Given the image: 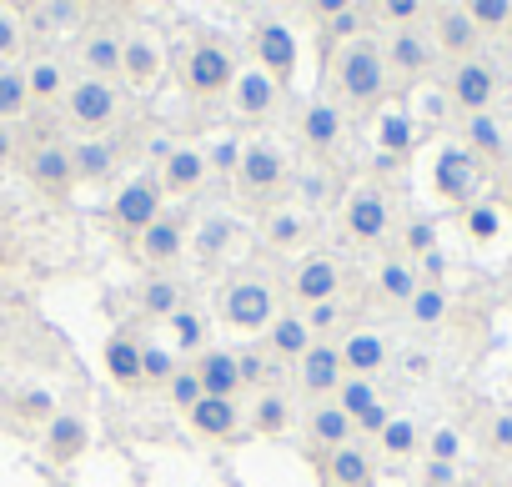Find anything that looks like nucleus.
Masks as SVG:
<instances>
[{"label":"nucleus","mask_w":512,"mask_h":487,"mask_svg":"<svg viewBox=\"0 0 512 487\" xmlns=\"http://www.w3.org/2000/svg\"><path fill=\"white\" fill-rule=\"evenodd\" d=\"M337 86H342V96L357 101V106L382 101V91H387V56H382L372 41H352V46L337 56Z\"/></svg>","instance_id":"nucleus-1"},{"label":"nucleus","mask_w":512,"mask_h":487,"mask_svg":"<svg viewBox=\"0 0 512 487\" xmlns=\"http://www.w3.org/2000/svg\"><path fill=\"white\" fill-rule=\"evenodd\" d=\"M221 317L236 327V332H262L277 322V292L256 277H241L221 292Z\"/></svg>","instance_id":"nucleus-2"},{"label":"nucleus","mask_w":512,"mask_h":487,"mask_svg":"<svg viewBox=\"0 0 512 487\" xmlns=\"http://www.w3.org/2000/svg\"><path fill=\"white\" fill-rule=\"evenodd\" d=\"M181 81L191 96H221L236 86V56L221 46V41H196L186 51V66H181Z\"/></svg>","instance_id":"nucleus-3"},{"label":"nucleus","mask_w":512,"mask_h":487,"mask_svg":"<svg viewBox=\"0 0 512 487\" xmlns=\"http://www.w3.org/2000/svg\"><path fill=\"white\" fill-rule=\"evenodd\" d=\"M66 116L81 126V131H101L121 116V86L116 81H96V76H81L76 86H66Z\"/></svg>","instance_id":"nucleus-4"},{"label":"nucleus","mask_w":512,"mask_h":487,"mask_svg":"<svg viewBox=\"0 0 512 487\" xmlns=\"http://www.w3.org/2000/svg\"><path fill=\"white\" fill-rule=\"evenodd\" d=\"M251 51H256V71H267L277 86H287L297 76V61H302V46H297V31L282 26V21H262L251 36Z\"/></svg>","instance_id":"nucleus-5"},{"label":"nucleus","mask_w":512,"mask_h":487,"mask_svg":"<svg viewBox=\"0 0 512 487\" xmlns=\"http://www.w3.org/2000/svg\"><path fill=\"white\" fill-rule=\"evenodd\" d=\"M156 216H161V176L141 171V176H131V181L116 191V201H111V221H116L121 231L141 236Z\"/></svg>","instance_id":"nucleus-6"},{"label":"nucleus","mask_w":512,"mask_h":487,"mask_svg":"<svg viewBox=\"0 0 512 487\" xmlns=\"http://www.w3.org/2000/svg\"><path fill=\"white\" fill-rule=\"evenodd\" d=\"M241 191L251 196V201H262V196H272V191H282L287 186V156H282V146L277 141H251L246 151H241Z\"/></svg>","instance_id":"nucleus-7"},{"label":"nucleus","mask_w":512,"mask_h":487,"mask_svg":"<svg viewBox=\"0 0 512 487\" xmlns=\"http://www.w3.org/2000/svg\"><path fill=\"white\" fill-rule=\"evenodd\" d=\"M161 76H166V46L156 36H146V31L126 36L121 41V81L136 86V91H151Z\"/></svg>","instance_id":"nucleus-8"},{"label":"nucleus","mask_w":512,"mask_h":487,"mask_svg":"<svg viewBox=\"0 0 512 487\" xmlns=\"http://www.w3.org/2000/svg\"><path fill=\"white\" fill-rule=\"evenodd\" d=\"M432 186L447 201H472V191H477V161H472V151L467 146H442L437 151V166H432Z\"/></svg>","instance_id":"nucleus-9"},{"label":"nucleus","mask_w":512,"mask_h":487,"mask_svg":"<svg viewBox=\"0 0 512 487\" xmlns=\"http://www.w3.org/2000/svg\"><path fill=\"white\" fill-rule=\"evenodd\" d=\"M141 257L151 267H176L186 257V216L176 211H161L146 231H141Z\"/></svg>","instance_id":"nucleus-10"},{"label":"nucleus","mask_w":512,"mask_h":487,"mask_svg":"<svg viewBox=\"0 0 512 487\" xmlns=\"http://www.w3.org/2000/svg\"><path fill=\"white\" fill-rule=\"evenodd\" d=\"M277 101H282V86L267 76V71H241L236 76V86H231V106H236V116L241 121H267L272 111H277Z\"/></svg>","instance_id":"nucleus-11"},{"label":"nucleus","mask_w":512,"mask_h":487,"mask_svg":"<svg viewBox=\"0 0 512 487\" xmlns=\"http://www.w3.org/2000/svg\"><path fill=\"white\" fill-rule=\"evenodd\" d=\"M342 352H337V342H312L307 347V357L297 362V382H302V392L307 397H322V392H337L342 387Z\"/></svg>","instance_id":"nucleus-12"},{"label":"nucleus","mask_w":512,"mask_h":487,"mask_svg":"<svg viewBox=\"0 0 512 487\" xmlns=\"http://www.w3.org/2000/svg\"><path fill=\"white\" fill-rule=\"evenodd\" d=\"M26 171H31V181H36L41 191H51V196H66V191L76 186L71 146H61V141H41V146L26 156Z\"/></svg>","instance_id":"nucleus-13"},{"label":"nucleus","mask_w":512,"mask_h":487,"mask_svg":"<svg viewBox=\"0 0 512 487\" xmlns=\"http://www.w3.org/2000/svg\"><path fill=\"white\" fill-rule=\"evenodd\" d=\"M387 226H392L387 196H382L377 186H357V191L347 196V231H352L357 241H382Z\"/></svg>","instance_id":"nucleus-14"},{"label":"nucleus","mask_w":512,"mask_h":487,"mask_svg":"<svg viewBox=\"0 0 512 487\" xmlns=\"http://www.w3.org/2000/svg\"><path fill=\"white\" fill-rule=\"evenodd\" d=\"M337 287H342V267L332 257H302L297 262V277H292V292L317 307V302H337Z\"/></svg>","instance_id":"nucleus-15"},{"label":"nucleus","mask_w":512,"mask_h":487,"mask_svg":"<svg viewBox=\"0 0 512 487\" xmlns=\"http://www.w3.org/2000/svg\"><path fill=\"white\" fill-rule=\"evenodd\" d=\"M196 377H201V392L206 397H236L241 392V362H236V352H226V347H206L201 357H196Z\"/></svg>","instance_id":"nucleus-16"},{"label":"nucleus","mask_w":512,"mask_h":487,"mask_svg":"<svg viewBox=\"0 0 512 487\" xmlns=\"http://www.w3.org/2000/svg\"><path fill=\"white\" fill-rule=\"evenodd\" d=\"M201 181H206V151H196V146H171V156L161 161V191L191 196Z\"/></svg>","instance_id":"nucleus-17"},{"label":"nucleus","mask_w":512,"mask_h":487,"mask_svg":"<svg viewBox=\"0 0 512 487\" xmlns=\"http://www.w3.org/2000/svg\"><path fill=\"white\" fill-rule=\"evenodd\" d=\"M492 91H497V76H492L487 61H462V66L452 71V96H457V106H467L472 116L487 111Z\"/></svg>","instance_id":"nucleus-18"},{"label":"nucleus","mask_w":512,"mask_h":487,"mask_svg":"<svg viewBox=\"0 0 512 487\" xmlns=\"http://www.w3.org/2000/svg\"><path fill=\"white\" fill-rule=\"evenodd\" d=\"M91 447V432H86V417H76V412H56L51 422H46V452H51V462H76L81 452Z\"/></svg>","instance_id":"nucleus-19"},{"label":"nucleus","mask_w":512,"mask_h":487,"mask_svg":"<svg viewBox=\"0 0 512 487\" xmlns=\"http://www.w3.org/2000/svg\"><path fill=\"white\" fill-rule=\"evenodd\" d=\"M337 352H342V372L347 377H372L387 362V342L377 332H352V337L337 342Z\"/></svg>","instance_id":"nucleus-20"},{"label":"nucleus","mask_w":512,"mask_h":487,"mask_svg":"<svg viewBox=\"0 0 512 487\" xmlns=\"http://www.w3.org/2000/svg\"><path fill=\"white\" fill-rule=\"evenodd\" d=\"M302 141L312 151H332L342 141V106H332L327 96H317L307 111H302Z\"/></svg>","instance_id":"nucleus-21"},{"label":"nucleus","mask_w":512,"mask_h":487,"mask_svg":"<svg viewBox=\"0 0 512 487\" xmlns=\"http://www.w3.org/2000/svg\"><path fill=\"white\" fill-rule=\"evenodd\" d=\"M71 171H76V181H106V176L116 171V141H106V136H81V141L71 146Z\"/></svg>","instance_id":"nucleus-22"},{"label":"nucleus","mask_w":512,"mask_h":487,"mask_svg":"<svg viewBox=\"0 0 512 487\" xmlns=\"http://www.w3.org/2000/svg\"><path fill=\"white\" fill-rule=\"evenodd\" d=\"M186 417H191V427H196L201 437H216V442L241 432V412H236V402H226V397H201Z\"/></svg>","instance_id":"nucleus-23"},{"label":"nucleus","mask_w":512,"mask_h":487,"mask_svg":"<svg viewBox=\"0 0 512 487\" xmlns=\"http://www.w3.org/2000/svg\"><path fill=\"white\" fill-rule=\"evenodd\" d=\"M231 241H236V221H231L226 211H211V216H201V226L191 231L186 247H191L196 262H216V257L231 247Z\"/></svg>","instance_id":"nucleus-24"},{"label":"nucleus","mask_w":512,"mask_h":487,"mask_svg":"<svg viewBox=\"0 0 512 487\" xmlns=\"http://www.w3.org/2000/svg\"><path fill=\"white\" fill-rule=\"evenodd\" d=\"M81 66H86V76H96V81H116V76H121V36L91 31V36L81 41Z\"/></svg>","instance_id":"nucleus-25"},{"label":"nucleus","mask_w":512,"mask_h":487,"mask_svg":"<svg viewBox=\"0 0 512 487\" xmlns=\"http://www.w3.org/2000/svg\"><path fill=\"white\" fill-rule=\"evenodd\" d=\"M101 357H106V372H111L121 387H141V337H131V332H111Z\"/></svg>","instance_id":"nucleus-26"},{"label":"nucleus","mask_w":512,"mask_h":487,"mask_svg":"<svg viewBox=\"0 0 512 487\" xmlns=\"http://www.w3.org/2000/svg\"><path fill=\"white\" fill-rule=\"evenodd\" d=\"M327 482H337V487H372V457L357 442L337 447L327 457Z\"/></svg>","instance_id":"nucleus-27"},{"label":"nucleus","mask_w":512,"mask_h":487,"mask_svg":"<svg viewBox=\"0 0 512 487\" xmlns=\"http://www.w3.org/2000/svg\"><path fill=\"white\" fill-rule=\"evenodd\" d=\"M387 56V71H402V76H417V71H427V61H432V51H427V41L412 31V26H402L397 36H392V46L382 51Z\"/></svg>","instance_id":"nucleus-28"},{"label":"nucleus","mask_w":512,"mask_h":487,"mask_svg":"<svg viewBox=\"0 0 512 487\" xmlns=\"http://www.w3.org/2000/svg\"><path fill=\"white\" fill-rule=\"evenodd\" d=\"M307 427H312V437H317L322 447H332V452H337V447H347V442H352V432H357V427H352V417H347L337 402H317V407H312V417H307Z\"/></svg>","instance_id":"nucleus-29"},{"label":"nucleus","mask_w":512,"mask_h":487,"mask_svg":"<svg viewBox=\"0 0 512 487\" xmlns=\"http://www.w3.org/2000/svg\"><path fill=\"white\" fill-rule=\"evenodd\" d=\"M26 91H31V101H66V66L51 61V56L31 61L26 66Z\"/></svg>","instance_id":"nucleus-30"},{"label":"nucleus","mask_w":512,"mask_h":487,"mask_svg":"<svg viewBox=\"0 0 512 487\" xmlns=\"http://www.w3.org/2000/svg\"><path fill=\"white\" fill-rule=\"evenodd\" d=\"M317 337H312V327H307V317H297V312H282L277 322H272V352H282V357H307V347H312Z\"/></svg>","instance_id":"nucleus-31"},{"label":"nucleus","mask_w":512,"mask_h":487,"mask_svg":"<svg viewBox=\"0 0 512 487\" xmlns=\"http://www.w3.org/2000/svg\"><path fill=\"white\" fill-rule=\"evenodd\" d=\"M412 136H417V126H412V116H407L402 106L382 111V121H377V146H382L387 156H407V151H412Z\"/></svg>","instance_id":"nucleus-32"},{"label":"nucleus","mask_w":512,"mask_h":487,"mask_svg":"<svg viewBox=\"0 0 512 487\" xmlns=\"http://www.w3.org/2000/svg\"><path fill=\"white\" fill-rule=\"evenodd\" d=\"M251 427L262 432V437L287 432V427H292V402H287L282 392H262V397H256V407H251Z\"/></svg>","instance_id":"nucleus-33"},{"label":"nucleus","mask_w":512,"mask_h":487,"mask_svg":"<svg viewBox=\"0 0 512 487\" xmlns=\"http://www.w3.org/2000/svg\"><path fill=\"white\" fill-rule=\"evenodd\" d=\"M31 111V91H26V71L21 66H0V121H16Z\"/></svg>","instance_id":"nucleus-34"},{"label":"nucleus","mask_w":512,"mask_h":487,"mask_svg":"<svg viewBox=\"0 0 512 487\" xmlns=\"http://www.w3.org/2000/svg\"><path fill=\"white\" fill-rule=\"evenodd\" d=\"M437 41H442V51L467 56V51H472V41H477L472 16H467V11H442V16H437Z\"/></svg>","instance_id":"nucleus-35"},{"label":"nucleus","mask_w":512,"mask_h":487,"mask_svg":"<svg viewBox=\"0 0 512 487\" xmlns=\"http://www.w3.org/2000/svg\"><path fill=\"white\" fill-rule=\"evenodd\" d=\"M377 287H382L387 302H412L422 282H417V267L412 262H382L377 267Z\"/></svg>","instance_id":"nucleus-36"},{"label":"nucleus","mask_w":512,"mask_h":487,"mask_svg":"<svg viewBox=\"0 0 512 487\" xmlns=\"http://www.w3.org/2000/svg\"><path fill=\"white\" fill-rule=\"evenodd\" d=\"M262 236H267V247L292 252L297 241L307 236V216H302V211H272V216H267V226H262Z\"/></svg>","instance_id":"nucleus-37"},{"label":"nucleus","mask_w":512,"mask_h":487,"mask_svg":"<svg viewBox=\"0 0 512 487\" xmlns=\"http://www.w3.org/2000/svg\"><path fill=\"white\" fill-rule=\"evenodd\" d=\"M166 322H171V342H176V352H201V347H206V317H201V312L181 307V312H171Z\"/></svg>","instance_id":"nucleus-38"},{"label":"nucleus","mask_w":512,"mask_h":487,"mask_svg":"<svg viewBox=\"0 0 512 487\" xmlns=\"http://www.w3.org/2000/svg\"><path fill=\"white\" fill-rule=\"evenodd\" d=\"M372 402H382V397H377V382H372V377H342V387H337V407H342V412H347L352 422H357V417H362V412H367Z\"/></svg>","instance_id":"nucleus-39"},{"label":"nucleus","mask_w":512,"mask_h":487,"mask_svg":"<svg viewBox=\"0 0 512 487\" xmlns=\"http://www.w3.org/2000/svg\"><path fill=\"white\" fill-rule=\"evenodd\" d=\"M141 307H146L151 317H171V312H181V287H176L171 277H151V282L141 287Z\"/></svg>","instance_id":"nucleus-40"},{"label":"nucleus","mask_w":512,"mask_h":487,"mask_svg":"<svg viewBox=\"0 0 512 487\" xmlns=\"http://www.w3.org/2000/svg\"><path fill=\"white\" fill-rule=\"evenodd\" d=\"M407 312H412L417 327H437L442 312H447V292H442L437 282H427V287H417V297L407 302Z\"/></svg>","instance_id":"nucleus-41"},{"label":"nucleus","mask_w":512,"mask_h":487,"mask_svg":"<svg viewBox=\"0 0 512 487\" xmlns=\"http://www.w3.org/2000/svg\"><path fill=\"white\" fill-rule=\"evenodd\" d=\"M176 377V347L141 342V382H171Z\"/></svg>","instance_id":"nucleus-42"},{"label":"nucleus","mask_w":512,"mask_h":487,"mask_svg":"<svg viewBox=\"0 0 512 487\" xmlns=\"http://www.w3.org/2000/svg\"><path fill=\"white\" fill-rule=\"evenodd\" d=\"M166 392H171V402L181 407V412H191L206 392H201V377H196V367H176V377L166 382Z\"/></svg>","instance_id":"nucleus-43"},{"label":"nucleus","mask_w":512,"mask_h":487,"mask_svg":"<svg viewBox=\"0 0 512 487\" xmlns=\"http://www.w3.org/2000/svg\"><path fill=\"white\" fill-rule=\"evenodd\" d=\"M467 141H472L477 151H487V156H502V126H497L487 111L467 121Z\"/></svg>","instance_id":"nucleus-44"},{"label":"nucleus","mask_w":512,"mask_h":487,"mask_svg":"<svg viewBox=\"0 0 512 487\" xmlns=\"http://www.w3.org/2000/svg\"><path fill=\"white\" fill-rule=\"evenodd\" d=\"M382 447H387L392 457H407V452L417 447V422H412V417H392L387 432H382Z\"/></svg>","instance_id":"nucleus-45"},{"label":"nucleus","mask_w":512,"mask_h":487,"mask_svg":"<svg viewBox=\"0 0 512 487\" xmlns=\"http://www.w3.org/2000/svg\"><path fill=\"white\" fill-rule=\"evenodd\" d=\"M206 171H241V141L236 136H216L206 151Z\"/></svg>","instance_id":"nucleus-46"},{"label":"nucleus","mask_w":512,"mask_h":487,"mask_svg":"<svg viewBox=\"0 0 512 487\" xmlns=\"http://www.w3.org/2000/svg\"><path fill=\"white\" fill-rule=\"evenodd\" d=\"M297 191H302L307 206H327V201H332V176H327V171H302V176H297Z\"/></svg>","instance_id":"nucleus-47"},{"label":"nucleus","mask_w":512,"mask_h":487,"mask_svg":"<svg viewBox=\"0 0 512 487\" xmlns=\"http://www.w3.org/2000/svg\"><path fill=\"white\" fill-rule=\"evenodd\" d=\"M472 26H507L512 21V6L507 0H477V6H467Z\"/></svg>","instance_id":"nucleus-48"},{"label":"nucleus","mask_w":512,"mask_h":487,"mask_svg":"<svg viewBox=\"0 0 512 487\" xmlns=\"http://www.w3.org/2000/svg\"><path fill=\"white\" fill-rule=\"evenodd\" d=\"M497 226H502V216H497L492 206H472V211H467V236L492 241V236H497Z\"/></svg>","instance_id":"nucleus-49"},{"label":"nucleus","mask_w":512,"mask_h":487,"mask_svg":"<svg viewBox=\"0 0 512 487\" xmlns=\"http://www.w3.org/2000/svg\"><path fill=\"white\" fill-rule=\"evenodd\" d=\"M21 51V21L16 11H0V61H11Z\"/></svg>","instance_id":"nucleus-50"},{"label":"nucleus","mask_w":512,"mask_h":487,"mask_svg":"<svg viewBox=\"0 0 512 487\" xmlns=\"http://www.w3.org/2000/svg\"><path fill=\"white\" fill-rule=\"evenodd\" d=\"M407 247H412L417 257L437 252V226H432V221H412V226H407Z\"/></svg>","instance_id":"nucleus-51"},{"label":"nucleus","mask_w":512,"mask_h":487,"mask_svg":"<svg viewBox=\"0 0 512 487\" xmlns=\"http://www.w3.org/2000/svg\"><path fill=\"white\" fill-rule=\"evenodd\" d=\"M457 452H462L457 432H452V427H437V432H432V462H457Z\"/></svg>","instance_id":"nucleus-52"},{"label":"nucleus","mask_w":512,"mask_h":487,"mask_svg":"<svg viewBox=\"0 0 512 487\" xmlns=\"http://www.w3.org/2000/svg\"><path fill=\"white\" fill-rule=\"evenodd\" d=\"M337 317H342L337 302H317V307H307V327H312V337L327 332V327H337Z\"/></svg>","instance_id":"nucleus-53"},{"label":"nucleus","mask_w":512,"mask_h":487,"mask_svg":"<svg viewBox=\"0 0 512 487\" xmlns=\"http://www.w3.org/2000/svg\"><path fill=\"white\" fill-rule=\"evenodd\" d=\"M387 422H392V407H387V402H372L352 427H362V432H377V437H382V432H387Z\"/></svg>","instance_id":"nucleus-54"},{"label":"nucleus","mask_w":512,"mask_h":487,"mask_svg":"<svg viewBox=\"0 0 512 487\" xmlns=\"http://www.w3.org/2000/svg\"><path fill=\"white\" fill-rule=\"evenodd\" d=\"M21 412H26V417H46V422H51V417H56V412H51V392H46V387H31V392L21 397Z\"/></svg>","instance_id":"nucleus-55"},{"label":"nucleus","mask_w":512,"mask_h":487,"mask_svg":"<svg viewBox=\"0 0 512 487\" xmlns=\"http://www.w3.org/2000/svg\"><path fill=\"white\" fill-rule=\"evenodd\" d=\"M382 16H387V21H417V16H422V6H417V0H387Z\"/></svg>","instance_id":"nucleus-56"},{"label":"nucleus","mask_w":512,"mask_h":487,"mask_svg":"<svg viewBox=\"0 0 512 487\" xmlns=\"http://www.w3.org/2000/svg\"><path fill=\"white\" fill-rule=\"evenodd\" d=\"M457 467L452 462H427V487H452Z\"/></svg>","instance_id":"nucleus-57"},{"label":"nucleus","mask_w":512,"mask_h":487,"mask_svg":"<svg viewBox=\"0 0 512 487\" xmlns=\"http://www.w3.org/2000/svg\"><path fill=\"white\" fill-rule=\"evenodd\" d=\"M236 362H241V387H251L256 377H262V357H256V352H241Z\"/></svg>","instance_id":"nucleus-58"},{"label":"nucleus","mask_w":512,"mask_h":487,"mask_svg":"<svg viewBox=\"0 0 512 487\" xmlns=\"http://www.w3.org/2000/svg\"><path fill=\"white\" fill-rule=\"evenodd\" d=\"M11 156H16V126L0 121V161H11Z\"/></svg>","instance_id":"nucleus-59"},{"label":"nucleus","mask_w":512,"mask_h":487,"mask_svg":"<svg viewBox=\"0 0 512 487\" xmlns=\"http://www.w3.org/2000/svg\"><path fill=\"white\" fill-rule=\"evenodd\" d=\"M422 272H427V277H442V272H447V257H442V247L422 257Z\"/></svg>","instance_id":"nucleus-60"},{"label":"nucleus","mask_w":512,"mask_h":487,"mask_svg":"<svg viewBox=\"0 0 512 487\" xmlns=\"http://www.w3.org/2000/svg\"><path fill=\"white\" fill-rule=\"evenodd\" d=\"M492 437H497V447H512V412L492 422Z\"/></svg>","instance_id":"nucleus-61"},{"label":"nucleus","mask_w":512,"mask_h":487,"mask_svg":"<svg viewBox=\"0 0 512 487\" xmlns=\"http://www.w3.org/2000/svg\"><path fill=\"white\" fill-rule=\"evenodd\" d=\"M322 487H337V482H322Z\"/></svg>","instance_id":"nucleus-62"},{"label":"nucleus","mask_w":512,"mask_h":487,"mask_svg":"<svg viewBox=\"0 0 512 487\" xmlns=\"http://www.w3.org/2000/svg\"><path fill=\"white\" fill-rule=\"evenodd\" d=\"M507 196H512V186H507Z\"/></svg>","instance_id":"nucleus-63"}]
</instances>
